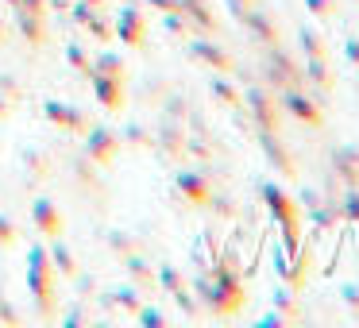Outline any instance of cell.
I'll return each mask as SVG.
<instances>
[{"instance_id": "obj_3", "label": "cell", "mask_w": 359, "mask_h": 328, "mask_svg": "<svg viewBox=\"0 0 359 328\" xmlns=\"http://www.w3.org/2000/svg\"><path fill=\"white\" fill-rule=\"evenodd\" d=\"M286 104H290V112H294L297 120H305V124H313V128H320V120H325V116H320V109L305 93H286Z\"/></svg>"}, {"instance_id": "obj_10", "label": "cell", "mask_w": 359, "mask_h": 328, "mask_svg": "<svg viewBox=\"0 0 359 328\" xmlns=\"http://www.w3.org/2000/svg\"><path fill=\"white\" fill-rule=\"evenodd\" d=\"M355 4H359V0H355Z\"/></svg>"}, {"instance_id": "obj_6", "label": "cell", "mask_w": 359, "mask_h": 328, "mask_svg": "<svg viewBox=\"0 0 359 328\" xmlns=\"http://www.w3.org/2000/svg\"><path fill=\"white\" fill-rule=\"evenodd\" d=\"M302 50H305L309 58H328L325 39H320V32H313V27H305V32H302Z\"/></svg>"}, {"instance_id": "obj_7", "label": "cell", "mask_w": 359, "mask_h": 328, "mask_svg": "<svg viewBox=\"0 0 359 328\" xmlns=\"http://www.w3.org/2000/svg\"><path fill=\"white\" fill-rule=\"evenodd\" d=\"M344 58H348L351 70H359V35H348V39H344Z\"/></svg>"}, {"instance_id": "obj_1", "label": "cell", "mask_w": 359, "mask_h": 328, "mask_svg": "<svg viewBox=\"0 0 359 328\" xmlns=\"http://www.w3.org/2000/svg\"><path fill=\"white\" fill-rule=\"evenodd\" d=\"M271 209H274V217L282 220V232H286V247H297V209H294V201H290L286 193H278V189H271Z\"/></svg>"}, {"instance_id": "obj_9", "label": "cell", "mask_w": 359, "mask_h": 328, "mask_svg": "<svg viewBox=\"0 0 359 328\" xmlns=\"http://www.w3.org/2000/svg\"><path fill=\"white\" fill-rule=\"evenodd\" d=\"M305 4H309L313 16H332L336 12V0H305Z\"/></svg>"}, {"instance_id": "obj_8", "label": "cell", "mask_w": 359, "mask_h": 328, "mask_svg": "<svg viewBox=\"0 0 359 328\" xmlns=\"http://www.w3.org/2000/svg\"><path fill=\"white\" fill-rule=\"evenodd\" d=\"M340 297H344V305H348V309L359 317V282H348V286L340 289Z\"/></svg>"}, {"instance_id": "obj_2", "label": "cell", "mask_w": 359, "mask_h": 328, "mask_svg": "<svg viewBox=\"0 0 359 328\" xmlns=\"http://www.w3.org/2000/svg\"><path fill=\"white\" fill-rule=\"evenodd\" d=\"M332 170L344 186H359V147H340L332 155Z\"/></svg>"}, {"instance_id": "obj_5", "label": "cell", "mask_w": 359, "mask_h": 328, "mask_svg": "<svg viewBox=\"0 0 359 328\" xmlns=\"http://www.w3.org/2000/svg\"><path fill=\"white\" fill-rule=\"evenodd\" d=\"M340 220H348L359 235V186H348L344 189V201H340Z\"/></svg>"}, {"instance_id": "obj_4", "label": "cell", "mask_w": 359, "mask_h": 328, "mask_svg": "<svg viewBox=\"0 0 359 328\" xmlns=\"http://www.w3.org/2000/svg\"><path fill=\"white\" fill-rule=\"evenodd\" d=\"M305 78H309L313 86L320 89V93H328V89H332V74H328V58H309V66H305Z\"/></svg>"}]
</instances>
